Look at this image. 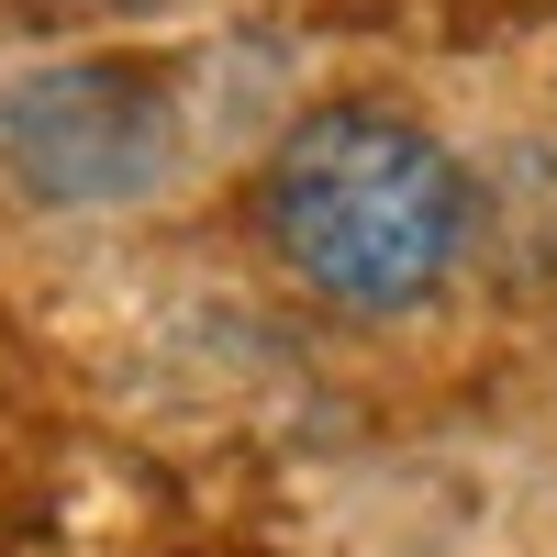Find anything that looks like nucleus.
I'll list each match as a JSON object with an SVG mask.
<instances>
[{"instance_id": "nucleus-1", "label": "nucleus", "mask_w": 557, "mask_h": 557, "mask_svg": "<svg viewBox=\"0 0 557 557\" xmlns=\"http://www.w3.org/2000/svg\"><path fill=\"white\" fill-rule=\"evenodd\" d=\"M257 246L290 290H312L346 323H412L457 290L480 246V190L435 123L391 101H312L257 157L246 190Z\"/></svg>"}, {"instance_id": "nucleus-2", "label": "nucleus", "mask_w": 557, "mask_h": 557, "mask_svg": "<svg viewBox=\"0 0 557 557\" xmlns=\"http://www.w3.org/2000/svg\"><path fill=\"white\" fill-rule=\"evenodd\" d=\"M178 168V89L146 57H57L0 78V178L34 212H123Z\"/></svg>"}]
</instances>
